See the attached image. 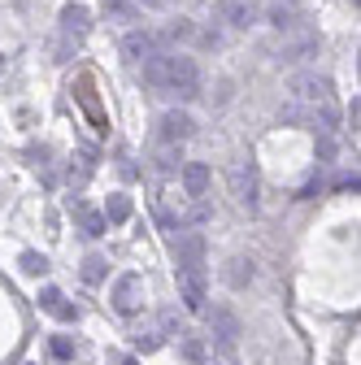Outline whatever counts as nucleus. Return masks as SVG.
Segmentation results:
<instances>
[{"mask_svg": "<svg viewBox=\"0 0 361 365\" xmlns=\"http://www.w3.org/2000/svg\"><path fill=\"white\" fill-rule=\"evenodd\" d=\"M74 101H78V105L87 109V118H92V122H96V126L105 130V109H101V101H96V83L87 78V74H83V78L74 83Z\"/></svg>", "mask_w": 361, "mask_h": 365, "instance_id": "nucleus-11", "label": "nucleus"}, {"mask_svg": "<svg viewBox=\"0 0 361 365\" xmlns=\"http://www.w3.org/2000/svg\"><path fill=\"white\" fill-rule=\"evenodd\" d=\"M140 9H170V0H135Z\"/></svg>", "mask_w": 361, "mask_h": 365, "instance_id": "nucleus-25", "label": "nucleus"}, {"mask_svg": "<svg viewBox=\"0 0 361 365\" xmlns=\"http://www.w3.org/2000/svg\"><path fill=\"white\" fill-rule=\"evenodd\" d=\"M174 252H178V265H205V240L192 231V235H178L174 240Z\"/></svg>", "mask_w": 361, "mask_h": 365, "instance_id": "nucleus-12", "label": "nucleus"}, {"mask_svg": "<svg viewBox=\"0 0 361 365\" xmlns=\"http://www.w3.org/2000/svg\"><path fill=\"white\" fill-rule=\"evenodd\" d=\"M192 118L188 113H178V109H170V113H161V122H157V140L161 144H183V140H192Z\"/></svg>", "mask_w": 361, "mask_h": 365, "instance_id": "nucleus-7", "label": "nucleus"}, {"mask_svg": "<svg viewBox=\"0 0 361 365\" xmlns=\"http://www.w3.org/2000/svg\"><path fill=\"white\" fill-rule=\"evenodd\" d=\"M83 231L87 235H105V213H87L83 209Z\"/></svg>", "mask_w": 361, "mask_h": 365, "instance_id": "nucleus-22", "label": "nucleus"}, {"mask_svg": "<svg viewBox=\"0 0 361 365\" xmlns=\"http://www.w3.org/2000/svg\"><path fill=\"white\" fill-rule=\"evenodd\" d=\"M227 283H231V287H248V283H253V261L235 257V261L227 265Z\"/></svg>", "mask_w": 361, "mask_h": 365, "instance_id": "nucleus-16", "label": "nucleus"}, {"mask_svg": "<svg viewBox=\"0 0 361 365\" xmlns=\"http://www.w3.org/2000/svg\"><path fill=\"white\" fill-rule=\"evenodd\" d=\"M292 31V26H288ZM318 53V35L313 31H292L288 39H283V48H279V61L283 66H296V61H305V57H313Z\"/></svg>", "mask_w": 361, "mask_h": 365, "instance_id": "nucleus-5", "label": "nucleus"}, {"mask_svg": "<svg viewBox=\"0 0 361 365\" xmlns=\"http://www.w3.org/2000/svg\"><path fill=\"white\" fill-rule=\"evenodd\" d=\"M178 300H183L192 313L205 309V269L200 265H183V269H178Z\"/></svg>", "mask_w": 361, "mask_h": 365, "instance_id": "nucleus-4", "label": "nucleus"}, {"mask_svg": "<svg viewBox=\"0 0 361 365\" xmlns=\"http://www.w3.org/2000/svg\"><path fill=\"white\" fill-rule=\"evenodd\" d=\"M105 5H113V0H105Z\"/></svg>", "mask_w": 361, "mask_h": 365, "instance_id": "nucleus-29", "label": "nucleus"}, {"mask_svg": "<svg viewBox=\"0 0 361 365\" xmlns=\"http://www.w3.org/2000/svg\"><path fill=\"white\" fill-rule=\"evenodd\" d=\"M183 192H188L192 200H200V196L209 192V165H200V161H188V165H183Z\"/></svg>", "mask_w": 361, "mask_h": 365, "instance_id": "nucleus-13", "label": "nucleus"}, {"mask_svg": "<svg viewBox=\"0 0 361 365\" xmlns=\"http://www.w3.org/2000/svg\"><path fill=\"white\" fill-rule=\"evenodd\" d=\"M126 217H131V196H109L105 222H126Z\"/></svg>", "mask_w": 361, "mask_h": 365, "instance_id": "nucleus-20", "label": "nucleus"}, {"mask_svg": "<svg viewBox=\"0 0 361 365\" xmlns=\"http://www.w3.org/2000/svg\"><path fill=\"white\" fill-rule=\"evenodd\" d=\"M22 269L26 274H44V269H49V261H44L39 252H22Z\"/></svg>", "mask_w": 361, "mask_h": 365, "instance_id": "nucleus-23", "label": "nucleus"}, {"mask_svg": "<svg viewBox=\"0 0 361 365\" xmlns=\"http://www.w3.org/2000/svg\"><path fill=\"white\" fill-rule=\"evenodd\" d=\"M161 48L157 43V35H148V31H131L126 39H122V57L126 61H144V57H153Z\"/></svg>", "mask_w": 361, "mask_h": 365, "instance_id": "nucleus-10", "label": "nucleus"}, {"mask_svg": "<svg viewBox=\"0 0 361 365\" xmlns=\"http://www.w3.org/2000/svg\"><path fill=\"white\" fill-rule=\"evenodd\" d=\"M157 344H161V339H153V335H148V339H144V335H140V339H135V348H144V352H153Z\"/></svg>", "mask_w": 361, "mask_h": 365, "instance_id": "nucleus-26", "label": "nucleus"}, {"mask_svg": "<svg viewBox=\"0 0 361 365\" xmlns=\"http://www.w3.org/2000/svg\"><path fill=\"white\" fill-rule=\"evenodd\" d=\"M87 31H92V9H87V5H66L61 9V39L78 43Z\"/></svg>", "mask_w": 361, "mask_h": 365, "instance_id": "nucleus-9", "label": "nucleus"}, {"mask_svg": "<svg viewBox=\"0 0 361 365\" xmlns=\"http://www.w3.org/2000/svg\"><path fill=\"white\" fill-rule=\"evenodd\" d=\"M213 327H218V335H222V339H235V331H240V322H235L227 309H213Z\"/></svg>", "mask_w": 361, "mask_h": 365, "instance_id": "nucleus-19", "label": "nucleus"}, {"mask_svg": "<svg viewBox=\"0 0 361 365\" xmlns=\"http://www.w3.org/2000/svg\"><path fill=\"white\" fill-rule=\"evenodd\" d=\"M196 35V26L188 22V18H178V22H170L161 35H157V43H183V39H192Z\"/></svg>", "mask_w": 361, "mask_h": 365, "instance_id": "nucleus-15", "label": "nucleus"}, {"mask_svg": "<svg viewBox=\"0 0 361 365\" xmlns=\"http://www.w3.org/2000/svg\"><path fill=\"white\" fill-rule=\"evenodd\" d=\"M153 161H157V170H161V174H174V170H178V144H161V140H157Z\"/></svg>", "mask_w": 361, "mask_h": 365, "instance_id": "nucleus-17", "label": "nucleus"}, {"mask_svg": "<svg viewBox=\"0 0 361 365\" xmlns=\"http://www.w3.org/2000/svg\"><path fill=\"white\" fill-rule=\"evenodd\" d=\"M288 91H292L296 105H327L331 101V78H322V74H296Z\"/></svg>", "mask_w": 361, "mask_h": 365, "instance_id": "nucleus-3", "label": "nucleus"}, {"mask_svg": "<svg viewBox=\"0 0 361 365\" xmlns=\"http://www.w3.org/2000/svg\"><path fill=\"white\" fill-rule=\"evenodd\" d=\"M39 309H49L53 317H61V322H74V309L66 304V296H61L57 287H44V292H39Z\"/></svg>", "mask_w": 361, "mask_h": 365, "instance_id": "nucleus-14", "label": "nucleus"}, {"mask_svg": "<svg viewBox=\"0 0 361 365\" xmlns=\"http://www.w3.org/2000/svg\"><path fill=\"white\" fill-rule=\"evenodd\" d=\"M183 352H188V356H192V361H205V348H200V344H196V339H188V344H183Z\"/></svg>", "mask_w": 361, "mask_h": 365, "instance_id": "nucleus-24", "label": "nucleus"}, {"mask_svg": "<svg viewBox=\"0 0 361 365\" xmlns=\"http://www.w3.org/2000/svg\"><path fill=\"white\" fill-rule=\"evenodd\" d=\"M144 304V279L140 274H122V279L113 283V309L118 313H135Z\"/></svg>", "mask_w": 361, "mask_h": 365, "instance_id": "nucleus-6", "label": "nucleus"}, {"mask_svg": "<svg viewBox=\"0 0 361 365\" xmlns=\"http://www.w3.org/2000/svg\"><path fill=\"white\" fill-rule=\"evenodd\" d=\"M83 279H87V283H101V279H105V257H96V252L87 257V261H83Z\"/></svg>", "mask_w": 361, "mask_h": 365, "instance_id": "nucleus-21", "label": "nucleus"}, {"mask_svg": "<svg viewBox=\"0 0 361 365\" xmlns=\"http://www.w3.org/2000/svg\"><path fill=\"white\" fill-rule=\"evenodd\" d=\"M105 9H109V22H135L144 14L140 5H126V0H113V5H105Z\"/></svg>", "mask_w": 361, "mask_h": 365, "instance_id": "nucleus-18", "label": "nucleus"}, {"mask_svg": "<svg viewBox=\"0 0 361 365\" xmlns=\"http://www.w3.org/2000/svg\"><path fill=\"white\" fill-rule=\"evenodd\" d=\"M227 187L235 196L240 209H257V192H261V178H257V165L253 161H235L227 170Z\"/></svg>", "mask_w": 361, "mask_h": 365, "instance_id": "nucleus-2", "label": "nucleus"}, {"mask_svg": "<svg viewBox=\"0 0 361 365\" xmlns=\"http://www.w3.org/2000/svg\"><path fill=\"white\" fill-rule=\"evenodd\" d=\"M318 153H322V161H331V157H335V144H331V140H322V144H318Z\"/></svg>", "mask_w": 361, "mask_h": 365, "instance_id": "nucleus-27", "label": "nucleus"}, {"mask_svg": "<svg viewBox=\"0 0 361 365\" xmlns=\"http://www.w3.org/2000/svg\"><path fill=\"white\" fill-rule=\"evenodd\" d=\"M218 22H227L231 31H248L257 22L253 0H218Z\"/></svg>", "mask_w": 361, "mask_h": 365, "instance_id": "nucleus-8", "label": "nucleus"}, {"mask_svg": "<svg viewBox=\"0 0 361 365\" xmlns=\"http://www.w3.org/2000/svg\"><path fill=\"white\" fill-rule=\"evenodd\" d=\"M144 83L157 87V91H178L183 101H192L200 91L196 61L183 57V53H153V57H144Z\"/></svg>", "mask_w": 361, "mask_h": 365, "instance_id": "nucleus-1", "label": "nucleus"}, {"mask_svg": "<svg viewBox=\"0 0 361 365\" xmlns=\"http://www.w3.org/2000/svg\"><path fill=\"white\" fill-rule=\"evenodd\" d=\"M0 70H5V57H0Z\"/></svg>", "mask_w": 361, "mask_h": 365, "instance_id": "nucleus-28", "label": "nucleus"}]
</instances>
